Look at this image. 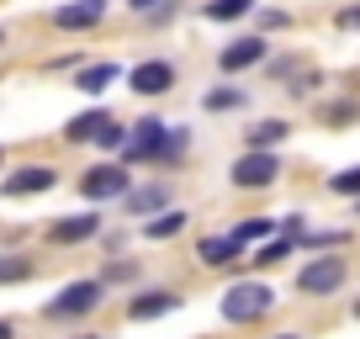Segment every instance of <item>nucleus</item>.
<instances>
[{"mask_svg": "<svg viewBox=\"0 0 360 339\" xmlns=\"http://www.w3.org/2000/svg\"><path fill=\"white\" fill-rule=\"evenodd\" d=\"M270 307H276V292H270L265 281H238V286H228V297H223L228 324H255V318H265Z\"/></svg>", "mask_w": 360, "mask_h": 339, "instance_id": "1", "label": "nucleus"}, {"mask_svg": "<svg viewBox=\"0 0 360 339\" xmlns=\"http://www.w3.org/2000/svg\"><path fill=\"white\" fill-rule=\"evenodd\" d=\"M297 286H302L307 297H328V292H339V286H345V260H339V255H323V260H313L302 276H297Z\"/></svg>", "mask_w": 360, "mask_h": 339, "instance_id": "2", "label": "nucleus"}, {"mask_svg": "<svg viewBox=\"0 0 360 339\" xmlns=\"http://www.w3.org/2000/svg\"><path fill=\"white\" fill-rule=\"evenodd\" d=\"M276 175H281V159L270 154V148H249L233 165V186H249V191H255V186H270Z\"/></svg>", "mask_w": 360, "mask_h": 339, "instance_id": "3", "label": "nucleus"}, {"mask_svg": "<svg viewBox=\"0 0 360 339\" xmlns=\"http://www.w3.org/2000/svg\"><path fill=\"white\" fill-rule=\"evenodd\" d=\"M79 196L85 202H106V196H127V170L122 165H96L79 181Z\"/></svg>", "mask_w": 360, "mask_h": 339, "instance_id": "4", "label": "nucleus"}, {"mask_svg": "<svg viewBox=\"0 0 360 339\" xmlns=\"http://www.w3.org/2000/svg\"><path fill=\"white\" fill-rule=\"evenodd\" d=\"M96 302H101V281H75V286H64V292L48 302V313L53 318H75V313H90Z\"/></svg>", "mask_w": 360, "mask_h": 339, "instance_id": "5", "label": "nucleus"}, {"mask_svg": "<svg viewBox=\"0 0 360 339\" xmlns=\"http://www.w3.org/2000/svg\"><path fill=\"white\" fill-rule=\"evenodd\" d=\"M127 85H133L138 96H165L169 85H175V69H169L165 58H143L138 69H127Z\"/></svg>", "mask_w": 360, "mask_h": 339, "instance_id": "6", "label": "nucleus"}, {"mask_svg": "<svg viewBox=\"0 0 360 339\" xmlns=\"http://www.w3.org/2000/svg\"><path fill=\"white\" fill-rule=\"evenodd\" d=\"M101 16H106V0H69V6L53 11V27L58 32H85V27H96Z\"/></svg>", "mask_w": 360, "mask_h": 339, "instance_id": "7", "label": "nucleus"}, {"mask_svg": "<svg viewBox=\"0 0 360 339\" xmlns=\"http://www.w3.org/2000/svg\"><path fill=\"white\" fill-rule=\"evenodd\" d=\"M53 181H58V170H48V165H27V170H16V175H6V196H32V191H48Z\"/></svg>", "mask_w": 360, "mask_h": 339, "instance_id": "8", "label": "nucleus"}, {"mask_svg": "<svg viewBox=\"0 0 360 339\" xmlns=\"http://www.w3.org/2000/svg\"><path fill=\"white\" fill-rule=\"evenodd\" d=\"M259 58H265V37H238V43H228L223 53H217V64H223L228 75H238V69L259 64Z\"/></svg>", "mask_w": 360, "mask_h": 339, "instance_id": "9", "label": "nucleus"}, {"mask_svg": "<svg viewBox=\"0 0 360 339\" xmlns=\"http://www.w3.org/2000/svg\"><path fill=\"white\" fill-rule=\"evenodd\" d=\"M117 79H122V69H117V64H90V69H79V75H75V91L101 96L106 85H117Z\"/></svg>", "mask_w": 360, "mask_h": 339, "instance_id": "10", "label": "nucleus"}, {"mask_svg": "<svg viewBox=\"0 0 360 339\" xmlns=\"http://www.w3.org/2000/svg\"><path fill=\"white\" fill-rule=\"evenodd\" d=\"M238 255H244V244H238L233 234H223V238H202V260H207V265H233Z\"/></svg>", "mask_w": 360, "mask_h": 339, "instance_id": "11", "label": "nucleus"}, {"mask_svg": "<svg viewBox=\"0 0 360 339\" xmlns=\"http://www.w3.org/2000/svg\"><path fill=\"white\" fill-rule=\"evenodd\" d=\"M106 122H112L106 112H85V117H75V122L64 127V138H69V143H96V133H101Z\"/></svg>", "mask_w": 360, "mask_h": 339, "instance_id": "12", "label": "nucleus"}, {"mask_svg": "<svg viewBox=\"0 0 360 339\" xmlns=\"http://www.w3.org/2000/svg\"><path fill=\"white\" fill-rule=\"evenodd\" d=\"M180 307V297H169V292H148V297H138L133 307H127V313L138 318V324H143V318H159V313H175Z\"/></svg>", "mask_w": 360, "mask_h": 339, "instance_id": "13", "label": "nucleus"}, {"mask_svg": "<svg viewBox=\"0 0 360 339\" xmlns=\"http://www.w3.org/2000/svg\"><path fill=\"white\" fill-rule=\"evenodd\" d=\"M90 234H96V212H79V217L53 223V238H58V244H75V238H90Z\"/></svg>", "mask_w": 360, "mask_h": 339, "instance_id": "14", "label": "nucleus"}, {"mask_svg": "<svg viewBox=\"0 0 360 339\" xmlns=\"http://www.w3.org/2000/svg\"><path fill=\"white\" fill-rule=\"evenodd\" d=\"M286 133H292V127H286V122H276V117H270V122L249 127V143H255V148H276V143H281Z\"/></svg>", "mask_w": 360, "mask_h": 339, "instance_id": "15", "label": "nucleus"}, {"mask_svg": "<svg viewBox=\"0 0 360 339\" xmlns=\"http://www.w3.org/2000/svg\"><path fill=\"white\" fill-rule=\"evenodd\" d=\"M180 228H186V212H165V217H148L143 234H148V238H175Z\"/></svg>", "mask_w": 360, "mask_h": 339, "instance_id": "16", "label": "nucleus"}, {"mask_svg": "<svg viewBox=\"0 0 360 339\" xmlns=\"http://www.w3.org/2000/svg\"><path fill=\"white\" fill-rule=\"evenodd\" d=\"M165 207V186H143V191H127V212H154Z\"/></svg>", "mask_w": 360, "mask_h": 339, "instance_id": "17", "label": "nucleus"}, {"mask_svg": "<svg viewBox=\"0 0 360 339\" xmlns=\"http://www.w3.org/2000/svg\"><path fill=\"white\" fill-rule=\"evenodd\" d=\"M249 6H255V0H212V6H207V16H212V22H238Z\"/></svg>", "mask_w": 360, "mask_h": 339, "instance_id": "18", "label": "nucleus"}, {"mask_svg": "<svg viewBox=\"0 0 360 339\" xmlns=\"http://www.w3.org/2000/svg\"><path fill=\"white\" fill-rule=\"evenodd\" d=\"M27 276H32V260H27V255L0 260V286H6V281H27Z\"/></svg>", "mask_w": 360, "mask_h": 339, "instance_id": "19", "label": "nucleus"}, {"mask_svg": "<svg viewBox=\"0 0 360 339\" xmlns=\"http://www.w3.org/2000/svg\"><path fill=\"white\" fill-rule=\"evenodd\" d=\"M270 234V223H265V217H249V223H238L233 228V238H238V244H255V238H265Z\"/></svg>", "mask_w": 360, "mask_h": 339, "instance_id": "20", "label": "nucleus"}, {"mask_svg": "<svg viewBox=\"0 0 360 339\" xmlns=\"http://www.w3.org/2000/svg\"><path fill=\"white\" fill-rule=\"evenodd\" d=\"M328 186H334L339 196H360V165H355V170H339V175H334Z\"/></svg>", "mask_w": 360, "mask_h": 339, "instance_id": "21", "label": "nucleus"}, {"mask_svg": "<svg viewBox=\"0 0 360 339\" xmlns=\"http://www.w3.org/2000/svg\"><path fill=\"white\" fill-rule=\"evenodd\" d=\"M286 255H292V238H270L255 260H259V265H276V260H286Z\"/></svg>", "mask_w": 360, "mask_h": 339, "instance_id": "22", "label": "nucleus"}, {"mask_svg": "<svg viewBox=\"0 0 360 339\" xmlns=\"http://www.w3.org/2000/svg\"><path fill=\"white\" fill-rule=\"evenodd\" d=\"M207 106H212V112H228V106H244V91H212V96H207Z\"/></svg>", "mask_w": 360, "mask_h": 339, "instance_id": "23", "label": "nucleus"}, {"mask_svg": "<svg viewBox=\"0 0 360 339\" xmlns=\"http://www.w3.org/2000/svg\"><path fill=\"white\" fill-rule=\"evenodd\" d=\"M96 143H101V148H122V143H127V127H117V122H106V127H101V133H96Z\"/></svg>", "mask_w": 360, "mask_h": 339, "instance_id": "24", "label": "nucleus"}, {"mask_svg": "<svg viewBox=\"0 0 360 339\" xmlns=\"http://www.w3.org/2000/svg\"><path fill=\"white\" fill-rule=\"evenodd\" d=\"M339 27H345V32H360V6H349V11H339Z\"/></svg>", "mask_w": 360, "mask_h": 339, "instance_id": "25", "label": "nucleus"}, {"mask_svg": "<svg viewBox=\"0 0 360 339\" xmlns=\"http://www.w3.org/2000/svg\"><path fill=\"white\" fill-rule=\"evenodd\" d=\"M127 6H133V11H148V6H159V0H127Z\"/></svg>", "mask_w": 360, "mask_h": 339, "instance_id": "26", "label": "nucleus"}, {"mask_svg": "<svg viewBox=\"0 0 360 339\" xmlns=\"http://www.w3.org/2000/svg\"><path fill=\"white\" fill-rule=\"evenodd\" d=\"M0 339H11V324H0Z\"/></svg>", "mask_w": 360, "mask_h": 339, "instance_id": "27", "label": "nucleus"}, {"mask_svg": "<svg viewBox=\"0 0 360 339\" xmlns=\"http://www.w3.org/2000/svg\"><path fill=\"white\" fill-rule=\"evenodd\" d=\"M276 339H297V334H276Z\"/></svg>", "mask_w": 360, "mask_h": 339, "instance_id": "28", "label": "nucleus"}, {"mask_svg": "<svg viewBox=\"0 0 360 339\" xmlns=\"http://www.w3.org/2000/svg\"><path fill=\"white\" fill-rule=\"evenodd\" d=\"M355 313H360V302H355Z\"/></svg>", "mask_w": 360, "mask_h": 339, "instance_id": "29", "label": "nucleus"}, {"mask_svg": "<svg viewBox=\"0 0 360 339\" xmlns=\"http://www.w3.org/2000/svg\"><path fill=\"white\" fill-rule=\"evenodd\" d=\"M85 339H96V334H85Z\"/></svg>", "mask_w": 360, "mask_h": 339, "instance_id": "30", "label": "nucleus"}]
</instances>
